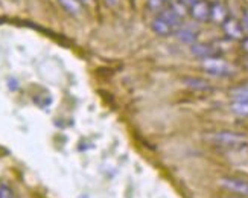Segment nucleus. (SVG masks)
<instances>
[{
    "instance_id": "nucleus-6",
    "label": "nucleus",
    "mask_w": 248,
    "mask_h": 198,
    "mask_svg": "<svg viewBox=\"0 0 248 198\" xmlns=\"http://www.w3.org/2000/svg\"><path fill=\"white\" fill-rule=\"evenodd\" d=\"M190 52L195 55L197 58H201V60L217 57V50H215V48H212L210 45H206V43H193L190 46Z\"/></svg>"
},
{
    "instance_id": "nucleus-14",
    "label": "nucleus",
    "mask_w": 248,
    "mask_h": 198,
    "mask_svg": "<svg viewBox=\"0 0 248 198\" xmlns=\"http://www.w3.org/2000/svg\"><path fill=\"white\" fill-rule=\"evenodd\" d=\"M232 110L236 115L241 116H248V102H233Z\"/></svg>"
},
{
    "instance_id": "nucleus-25",
    "label": "nucleus",
    "mask_w": 248,
    "mask_h": 198,
    "mask_svg": "<svg viewBox=\"0 0 248 198\" xmlns=\"http://www.w3.org/2000/svg\"><path fill=\"white\" fill-rule=\"evenodd\" d=\"M247 64H248V63H247Z\"/></svg>"
},
{
    "instance_id": "nucleus-4",
    "label": "nucleus",
    "mask_w": 248,
    "mask_h": 198,
    "mask_svg": "<svg viewBox=\"0 0 248 198\" xmlns=\"http://www.w3.org/2000/svg\"><path fill=\"white\" fill-rule=\"evenodd\" d=\"M221 26H222L224 34L227 35L229 38H233V40H244V32H245V31H244V28H242V23H241V21H238L236 18L229 17Z\"/></svg>"
},
{
    "instance_id": "nucleus-22",
    "label": "nucleus",
    "mask_w": 248,
    "mask_h": 198,
    "mask_svg": "<svg viewBox=\"0 0 248 198\" xmlns=\"http://www.w3.org/2000/svg\"><path fill=\"white\" fill-rule=\"evenodd\" d=\"M79 2H81V3H89L90 0H79Z\"/></svg>"
},
{
    "instance_id": "nucleus-18",
    "label": "nucleus",
    "mask_w": 248,
    "mask_h": 198,
    "mask_svg": "<svg viewBox=\"0 0 248 198\" xmlns=\"http://www.w3.org/2000/svg\"><path fill=\"white\" fill-rule=\"evenodd\" d=\"M178 2H181L183 5H186L187 8H190L195 2H198V0H178Z\"/></svg>"
},
{
    "instance_id": "nucleus-23",
    "label": "nucleus",
    "mask_w": 248,
    "mask_h": 198,
    "mask_svg": "<svg viewBox=\"0 0 248 198\" xmlns=\"http://www.w3.org/2000/svg\"><path fill=\"white\" fill-rule=\"evenodd\" d=\"M229 198H248V197H229Z\"/></svg>"
},
{
    "instance_id": "nucleus-20",
    "label": "nucleus",
    "mask_w": 248,
    "mask_h": 198,
    "mask_svg": "<svg viewBox=\"0 0 248 198\" xmlns=\"http://www.w3.org/2000/svg\"><path fill=\"white\" fill-rule=\"evenodd\" d=\"M105 3L108 5V6H114L117 3V0H105Z\"/></svg>"
},
{
    "instance_id": "nucleus-19",
    "label": "nucleus",
    "mask_w": 248,
    "mask_h": 198,
    "mask_svg": "<svg viewBox=\"0 0 248 198\" xmlns=\"http://www.w3.org/2000/svg\"><path fill=\"white\" fill-rule=\"evenodd\" d=\"M242 49H244V52L248 53V37L242 40Z\"/></svg>"
},
{
    "instance_id": "nucleus-10",
    "label": "nucleus",
    "mask_w": 248,
    "mask_h": 198,
    "mask_svg": "<svg viewBox=\"0 0 248 198\" xmlns=\"http://www.w3.org/2000/svg\"><path fill=\"white\" fill-rule=\"evenodd\" d=\"M227 18H229L227 8H225L224 5H221V3H215V5L210 6V20H212V21L222 25Z\"/></svg>"
},
{
    "instance_id": "nucleus-8",
    "label": "nucleus",
    "mask_w": 248,
    "mask_h": 198,
    "mask_svg": "<svg viewBox=\"0 0 248 198\" xmlns=\"http://www.w3.org/2000/svg\"><path fill=\"white\" fill-rule=\"evenodd\" d=\"M157 16H160L165 21H168V23H169L172 28H174L175 31L181 26V20H183V18H181L170 6H169V8H163Z\"/></svg>"
},
{
    "instance_id": "nucleus-7",
    "label": "nucleus",
    "mask_w": 248,
    "mask_h": 198,
    "mask_svg": "<svg viewBox=\"0 0 248 198\" xmlns=\"http://www.w3.org/2000/svg\"><path fill=\"white\" fill-rule=\"evenodd\" d=\"M151 28H153V31L160 37H168V35L175 32V29L172 28L168 21H165L163 18H161L160 16H157L153 21H151Z\"/></svg>"
},
{
    "instance_id": "nucleus-24",
    "label": "nucleus",
    "mask_w": 248,
    "mask_h": 198,
    "mask_svg": "<svg viewBox=\"0 0 248 198\" xmlns=\"http://www.w3.org/2000/svg\"><path fill=\"white\" fill-rule=\"evenodd\" d=\"M166 2H174V0H166Z\"/></svg>"
},
{
    "instance_id": "nucleus-9",
    "label": "nucleus",
    "mask_w": 248,
    "mask_h": 198,
    "mask_svg": "<svg viewBox=\"0 0 248 198\" xmlns=\"http://www.w3.org/2000/svg\"><path fill=\"white\" fill-rule=\"evenodd\" d=\"M183 82H185V85H187L189 89H192V90H198V92H209V90H212L210 84L206 80H202V78L187 76V78H183Z\"/></svg>"
},
{
    "instance_id": "nucleus-15",
    "label": "nucleus",
    "mask_w": 248,
    "mask_h": 198,
    "mask_svg": "<svg viewBox=\"0 0 248 198\" xmlns=\"http://www.w3.org/2000/svg\"><path fill=\"white\" fill-rule=\"evenodd\" d=\"M165 2L166 0H148V8L153 11V13H160L161 9L165 8Z\"/></svg>"
},
{
    "instance_id": "nucleus-12",
    "label": "nucleus",
    "mask_w": 248,
    "mask_h": 198,
    "mask_svg": "<svg viewBox=\"0 0 248 198\" xmlns=\"http://www.w3.org/2000/svg\"><path fill=\"white\" fill-rule=\"evenodd\" d=\"M58 2L67 14H70L73 17L81 14V2L79 0H58Z\"/></svg>"
},
{
    "instance_id": "nucleus-16",
    "label": "nucleus",
    "mask_w": 248,
    "mask_h": 198,
    "mask_svg": "<svg viewBox=\"0 0 248 198\" xmlns=\"http://www.w3.org/2000/svg\"><path fill=\"white\" fill-rule=\"evenodd\" d=\"M0 198H17V195L8 184L2 183L0 184Z\"/></svg>"
},
{
    "instance_id": "nucleus-3",
    "label": "nucleus",
    "mask_w": 248,
    "mask_h": 198,
    "mask_svg": "<svg viewBox=\"0 0 248 198\" xmlns=\"http://www.w3.org/2000/svg\"><path fill=\"white\" fill-rule=\"evenodd\" d=\"M219 186L229 192L238 194L242 197H248V182L238 179V177H221L219 179Z\"/></svg>"
},
{
    "instance_id": "nucleus-2",
    "label": "nucleus",
    "mask_w": 248,
    "mask_h": 198,
    "mask_svg": "<svg viewBox=\"0 0 248 198\" xmlns=\"http://www.w3.org/2000/svg\"><path fill=\"white\" fill-rule=\"evenodd\" d=\"M201 69L212 76H230V75H233L232 66L227 61H224L218 57H210V58L202 60Z\"/></svg>"
},
{
    "instance_id": "nucleus-11",
    "label": "nucleus",
    "mask_w": 248,
    "mask_h": 198,
    "mask_svg": "<svg viewBox=\"0 0 248 198\" xmlns=\"http://www.w3.org/2000/svg\"><path fill=\"white\" fill-rule=\"evenodd\" d=\"M175 35H177V38L180 41L187 43V45H193V43H195V40H197V32L195 31H192L189 28H183V26H180L175 31Z\"/></svg>"
},
{
    "instance_id": "nucleus-5",
    "label": "nucleus",
    "mask_w": 248,
    "mask_h": 198,
    "mask_svg": "<svg viewBox=\"0 0 248 198\" xmlns=\"http://www.w3.org/2000/svg\"><path fill=\"white\" fill-rule=\"evenodd\" d=\"M189 13L198 21H207L210 18V5L206 0H198L189 8Z\"/></svg>"
},
{
    "instance_id": "nucleus-17",
    "label": "nucleus",
    "mask_w": 248,
    "mask_h": 198,
    "mask_svg": "<svg viewBox=\"0 0 248 198\" xmlns=\"http://www.w3.org/2000/svg\"><path fill=\"white\" fill-rule=\"evenodd\" d=\"M242 28L245 32H248V11L244 14V20H242Z\"/></svg>"
},
{
    "instance_id": "nucleus-13",
    "label": "nucleus",
    "mask_w": 248,
    "mask_h": 198,
    "mask_svg": "<svg viewBox=\"0 0 248 198\" xmlns=\"http://www.w3.org/2000/svg\"><path fill=\"white\" fill-rule=\"evenodd\" d=\"M230 96L234 102H248V84L234 87L233 90H230Z\"/></svg>"
},
{
    "instance_id": "nucleus-1",
    "label": "nucleus",
    "mask_w": 248,
    "mask_h": 198,
    "mask_svg": "<svg viewBox=\"0 0 248 198\" xmlns=\"http://www.w3.org/2000/svg\"><path fill=\"white\" fill-rule=\"evenodd\" d=\"M206 140L209 144L227 148V149H241L248 147V137L242 133H234V131H217L206 136Z\"/></svg>"
},
{
    "instance_id": "nucleus-21",
    "label": "nucleus",
    "mask_w": 248,
    "mask_h": 198,
    "mask_svg": "<svg viewBox=\"0 0 248 198\" xmlns=\"http://www.w3.org/2000/svg\"><path fill=\"white\" fill-rule=\"evenodd\" d=\"M9 84H11V89H13V90H16V89H17V87H16V84H18V82H16L14 80H9Z\"/></svg>"
}]
</instances>
